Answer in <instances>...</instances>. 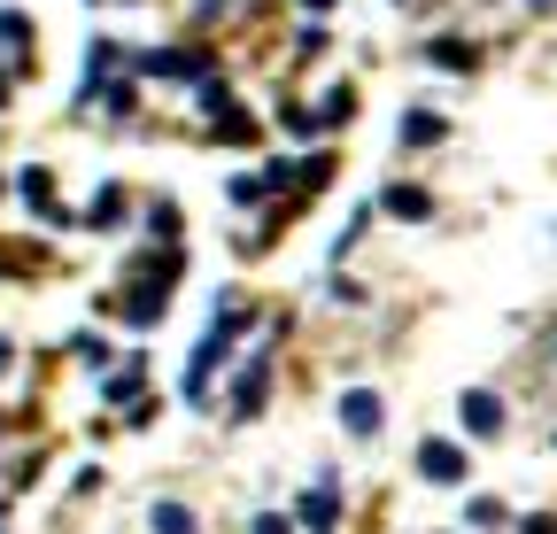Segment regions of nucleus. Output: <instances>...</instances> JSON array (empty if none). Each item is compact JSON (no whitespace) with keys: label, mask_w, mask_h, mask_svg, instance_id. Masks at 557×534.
Listing matches in <instances>:
<instances>
[{"label":"nucleus","mask_w":557,"mask_h":534,"mask_svg":"<svg viewBox=\"0 0 557 534\" xmlns=\"http://www.w3.org/2000/svg\"><path fill=\"white\" fill-rule=\"evenodd\" d=\"M418 473H426V481H465V449L457 442H426V449H418Z\"/></svg>","instance_id":"nucleus-1"},{"label":"nucleus","mask_w":557,"mask_h":534,"mask_svg":"<svg viewBox=\"0 0 557 534\" xmlns=\"http://www.w3.org/2000/svg\"><path fill=\"white\" fill-rule=\"evenodd\" d=\"M341 426H348V434H380V395H372V387H348V395H341Z\"/></svg>","instance_id":"nucleus-2"},{"label":"nucleus","mask_w":557,"mask_h":534,"mask_svg":"<svg viewBox=\"0 0 557 534\" xmlns=\"http://www.w3.org/2000/svg\"><path fill=\"white\" fill-rule=\"evenodd\" d=\"M465 426H472V434H504V403H496L487 387H472V395H465Z\"/></svg>","instance_id":"nucleus-3"},{"label":"nucleus","mask_w":557,"mask_h":534,"mask_svg":"<svg viewBox=\"0 0 557 534\" xmlns=\"http://www.w3.org/2000/svg\"><path fill=\"white\" fill-rule=\"evenodd\" d=\"M333 519H341V496H333V481H318V488L302 496V526H318V534H333Z\"/></svg>","instance_id":"nucleus-4"},{"label":"nucleus","mask_w":557,"mask_h":534,"mask_svg":"<svg viewBox=\"0 0 557 534\" xmlns=\"http://www.w3.org/2000/svg\"><path fill=\"white\" fill-rule=\"evenodd\" d=\"M256 403H263V364H248V372H240V380H233V411H240V419H248V411H256Z\"/></svg>","instance_id":"nucleus-5"},{"label":"nucleus","mask_w":557,"mask_h":534,"mask_svg":"<svg viewBox=\"0 0 557 534\" xmlns=\"http://www.w3.org/2000/svg\"><path fill=\"white\" fill-rule=\"evenodd\" d=\"M148 526H156V534H194V511H186V504H156Z\"/></svg>","instance_id":"nucleus-6"},{"label":"nucleus","mask_w":557,"mask_h":534,"mask_svg":"<svg viewBox=\"0 0 557 534\" xmlns=\"http://www.w3.org/2000/svg\"><path fill=\"white\" fill-rule=\"evenodd\" d=\"M426 62H442V71H472V47H465V39H434Z\"/></svg>","instance_id":"nucleus-7"},{"label":"nucleus","mask_w":557,"mask_h":534,"mask_svg":"<svg viewBox=\"0 0 557 534\" xmlns=\"http://www.w3.org/2000/svg\"><path fill=\"white\" fill-rule=\"evenodd\" d=\"M403 140H410V148H426V140H442V116H426V109H410V116H403Z\"/></svg>","instance_id":"nucleus-8"},{"label":"nucleus","mask_w":557,"mask_h":534,"mask_svg":"<svg viewBox=\"0 0 557 534\" xmlns=\"http://www.w3.org/2000/svg\"><path fill=\"white\" fill-rule=\"evenodd\" d=\"M387 210H395V218H426L434 202H426V194H418V186H387Z\"/></svg>","instance_id":"nucleus-9"},{"label":"nucleus","mask_w":557,"mask_h":534,"mask_svg":"<svg viewBox=\"0 0 557 534\" xmlns=\"http://www.w3.org/2000/svg\"><path fill=\"white\" fill-rule=\"evenodd\" d=\"M519 534H557V519H549V511H534V519H519Z\"/></svg>","instance_id":"nucleus-10"},{"label":"nucleus","mask_w":557,"mask_h":534,"mask_svg":"<svg viewBox=\"0 0 557 534\" xmlns=\"http://www.w3.org/2000/svg\"><path fill=\"white\" fill-rule=\"evenodd\" d=\"M256 534H287V519H278V511H263V519H256Z\"/></svg>","instance_id":"nucleus-11"},{"label":"nucleus","mask_w":557,"mask_h":534,"mask_svg":"<svg viewBox=\"0 0 557 534\" xmlns=\"http://www.w3.org/2000/svg\"><path fill=\"white\" fill-rule=\"evenodd\" d=\"M534 9H549V0H534Z\"/></svg>","instance_id":"nucleus-12"}]
</instances>
